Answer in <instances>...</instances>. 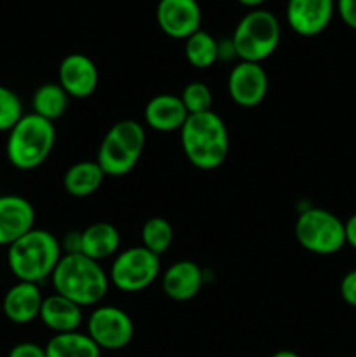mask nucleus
I'll return each mask as SVG.
<instances>
[{
    "label": "nucleus",
    "instance_id": "1",
    "mask_svg": "<svg viewBox=\"0 0 356 357\" xmlns=\"http://www.w3.org/2000/svg\"><path fill=\"white\" fill-rule=\"evenodd\" d=\"M49 279L54 293L80 307L100 305L110 288L108 272L82 253L63 255Z\"/></svg>",
    "mask_w": 356,
    "mask_h": 357
},
{
    "label": "nucleus",
    "instance_id": "2",
    "mask_svg": "<svg viewBox=\"0 0 356 357\" xmlns=\"http://www.w3.org/2000/svg\"><path fill=\"white\" fill-rule=\"evenodd\" d=\"M180 143L185 157L201 171L218 169L229 153V131L223 119L213 110L188 115L181 126Z\"/></svg>",
    "mask_w": 356,
    "mask_h": 357
},
{
    "label": "nucleus",
    "instance_id": "3",
    "mask_svg": "<svg viewBox=\"0 0 356 357\" xmlns=\"http://www.w3.org/2000/svg\"><path fill=\"white\" fill-rule=\"evenodd\" d=\"M58 237L44 229H31L7 248V265L17 281L40 284L51 278L61 258Z\"/></svg>",
    "mask_w": 356,
    "mask_h": 357
},
{
    "label": "nucleus",
    "instance_id": "4",
    "mask_svg": "<svg viewBox=\"0 0 356 357\" xmlns=\"http://www.w3.org/2000/svg\"><path fill=\"white\" fill-rule=\"evenodd\" d=\"M54 143V122L45 121L35 114H24L7 132V160L20 171H34L49 159Z\"/></svg>",
    "mask_w": 356,
    "mask_h": 357
},
{
    "label": "nucleus",
    "instance_id": "5",
    "mask_svg": "<svg viewBox=\"0 0 356 357\" xmlns=\"http://www.w3.org/2000/svg\"><path fill=\"white\" fill-rule=\"evenodd\" d=\"M147 132L143 124L133 119L115 122L98 146L96 162L105 176H124L131 173L145 150Z\"/></svg>",
    "mask_w": 356,
    "mask_h": 357
},
{
    "label": "nucleus",
    "instance_id": "6",
    "mask_svg": "<svg viewBox=\"0 0 356 357\" xmlns=\"http://www.w3.org/2000/svg\"><path fill=\"white\" fill-rule=\"evenodd\" d=\"M281 40V26L271 10L251 9L234 28L230 42L239 61L262 63L274 54Z\"/></svg>",
    "mask_w": 356,
    "mask_h": 357
},
{
    "label": "nucleus",
    "instance_id": "7",
    "mask_svg": "<svg viewBox=\"0 0 356 357\" xmlns=\"http://www.w3.org/2000/svg\"><path fill=\"white\" fill-rule=\"evenodd\" d=\"M295 239L309 253L330 257L346 246L344 222L325 208H307L295 222Z\"/></svg>",
    "mask_w": 356,
    "mask_h": 357
},
{
    "label": "nucleus",
    "instance_id": "8",
    "mask_svg": "<svg viewBox=\"0 0 356 357\" xmlns=\"http://www.w3.org/2000/svg\"><path fill=\"white\" fill-rule=\"evenodd\" d=\"M161 274V257L143 246L126 248L114 258L108 279L122 293H138L149 288Z\"/></svg>",
    "mask_w": 356,
    "mask_h": 357
},
{
    "label": "nucleus",
    "instance_id": "9",
    "mask_svg": "<svg viewBox=\"0 0 356 357\" xmlns=\"http://www.w3.org/2000/svg\"><path fill=\"white\" fill-rule=\"evenodd\" d=\"M87 331L101 351H121L135 335V324L126 310L115 305H98L87 317Z\"/></svg>",
    "mask_w": 356,
    "mask_h": 357
},
{
    "label": "nucleus",
    "instance_id": "10",
    "mask_svg": "<svg viewBox=\"0 0 356 357\" xmlns=\"http://www.w3.org/2000/svg\"><path fill=\"white\" fill-rule=\"evenodd\" d=\"M202 13L198 0H159L156 21L164 35L177 40H187L201 30Z\"/></svg>",
    "mask_w": 356,
    "mask_h": 357
},
{
    "label": "nucleus",
    "instance_id": "11",
    "mask_svg": "<svg viewBox=\"0 0 356 357\" xmlns=\"http://www.w3.org/2000/svg\"><path fill=\"white\" fill-rule=\"evenodd\" d=\"M269 79L260 63L237 61L227 77V93L230 100L243 108L257 107L264 101Z\"/></svg>",
    "mask_w": 356,
    "mask_h": 357
},
{
    "label": "nucleus",
    "instance_id": "12",
    "mask_svg": "<svg viewBox=\"0 0 356 357\" xmlns=\"http://www.w3.org/2000/svg\"><path fill=\"white\" fill-rule=\"evenodd\" d=\"M335 14V0H288L286 21L300 37L323 33Z\"/></svg>",
    "mask_w": 356,
    "mask_h": 357
},
{
    "label": "nucleus",
    "instance_id": "13",
    "mask_svg": "<svg viewBox=\"0 0 356 357\" xmlns=\"http://www.w3.org/2000/svg\"><path fill=\"white\" fill-rule=\"evenodd\" d=\"M98 66L89 56L72 52L65 56L58 68V84L70 98L86 100L98 87Z\"/></svg>",
    "mask_w": 356,
    "mask_h": 357
},
{
    "label": "nucleus",
    "instance_id": "14",
    "mask_svg": "<svg viewBox=\"0 0 356 357\" xmlns=\"http://www.w3.org/2000/svg\"><path fill=\"white\" fill-rule=\"evenodd\" d=\"M31 229H35L31 202L17 194L0 195V246L9 248Z\"/></svg>",
    "mask_w": 356,
    "mask_h": 357
},
{
    "label": "nucleus",
    "instance_id": "15",
    "mask_svg": "<svg viewBox=\"0 0 356 357\" xmlns=\"http://www.w3.org/2000/svg\"><path fill=\"white\" fill-rule=\"evenodd\" d=\"M42 302H44V296L38 284L17 281L3 295V316L14 324H30L38 319Z\"/></svg>",
    "mask_w": 356,
    "mask_h": 357
},
{
    "label": "nucleus",
    "instance_id": "16",
    "mask_svg": "<svg viewBox=\"0 0 356 357\" xmlns=\"http://www.w3.org/2000/svg\"><path fill=\"white\" fill-rule=\"evenodd\" d=\"M202 271L195 261L178 260L164 271L161 282L168 298L175 302H188L195 298L202 288Z\"/></svg>",
    "mask_w": 356,
    "mask_h": 357
},
{
    "label": "nucleus",
    "instance_id": "17",
    "mask_svg": "<svg viewBox=\"0 0 356 357\" xmlns=\"http://www.w3.org/2000/svg\"><path fill=\"white\" fill-rule=\"evenodd\" d=\"M188 114L177 94H157L150 98L143 110V121L150 129L159 132L180 131Z\"/></svg>",
    "mask_w": 356,
    "mask_h": 357
},
{
    "label": "nucleus",
    "instance_id": "18",
    "mask_svg": "<svg viewBox=\"0 0 356 357\" xmlns=\"http://www.w3.org/2000/svg\"><path fill=\"white\" fill-rule=\"evenodd\" d=\"M38 319L54 335L79 331L84 319L82 307L58 293H52V295L44 296Z\"/></svg>",
    "mask_w": 356,
    "mask_h": 357
},
{
    "label": "nucleus",
    "instance_id": "19",
    "mask_svg": "<svg viewBox=\"0 0 356 357\" xmlns=\"http://www.w3.org/2000/svg\"><path fill=\"white\" fill-rule=\"evenodd\" d=\"M121 248V234L112 223L96 222L79 232V248L77 253L86 255L87 258L101 261L119 253Z\"/></svg>",
    "mask_w": 356,
    "mask_h": 357
},
{
    "label": "nucleus",
    "instance_id": "20",
    "mask_svg": "<svg viewBox=\"0 0 356 357\" xmlns=\"http://www.w3.org/2000/svg\"><path fill=\"white\" fill-rule=\"evenodd\" d=\"M105 173L96 160H80L72 164L63 176V187L72 197L84 199L101 187Z\"/></svg>",
    "mask_w": 356,
    "mask_h": 357
},
{
    "label": "nucleus",
    "instance_id": "21",
    "mask_svg": "<svg viewBox=\"0 0 356 357\" xmlns=\"http://www.w3.org/2000/svg\"><path fill=\"white\" fill-rule=\"evenodd\" d=\"M45 357H101V349L87 333H56L45 345Z\"/></svg>",
    "mask_w": 356,
    "mask_h": 357
},
{
    "label": "nucleus",
    "instance_id": "22",
    "mask_svg": "<svg viewBox=\"0 0 356 357\" xmlns=\"http://www.w3.org/2000/svg\"><path fill=\"white\" fill-rule=\"evenodd\" d=\"M68 101L70 96L58 82H45L38 86L31 96V114L54 122L65 115Z\"/></svg>",
    "mask_w": 356,
    "mask_h": 357
},
{
    "label": "nucleus",
    "instance_id": "23",
    "mask_svg": "<svg viewBox=\"0 0 356 357\" xmlns=\"http://www.w3.org/2000/svg\"><path fill=\"white\" fill-rule=\"evenodd\" d=\"M184 54L194 68H209L220 59V42L209 31L198 30L185 40Z\"/></svg>",
    "mask_w": 356,
    "mask_h": 357
},
{
    "label": "nucleus",
    "instance_id": "24",
    "mask_svg": "<svg viewBox=\"0 0 356 357\" xmlns=\"http://www.w3.org/2000/svg\"><path fill=\"white\" fill-rule=\"evenodd\" d=\"M173 243V227L163 216H152L142 227V246L161 257Z\"/></svg>",
    "mask_w": 356,
    "mask_h": 357
},
{
    "label": "nucleus",
    "instance_id": "25",
    "mask_svg": "<svg viewBox=\"0 0 356 357\" xmlns=\"http://www.w3.org/2000/svg\"><path fill=\"white\" fill-rule=\"evenodd\" d=\"M180 100L188 115L205 114V112L212 110L213 94L212 89L205 82L194 80V82H188L184 87V91L180 94Z\"/></svg>",
    "mask_w": 356,
    "mask_h": 357
},
{
    "label": "nucleus",
    "instance_id": "26",
    "mask_svg": "<svg viewBox=\"0 0 356 357\" xmlns=\"http://www.w3.org/2000/svg\"><path fill=\"white\" fill-rule=\"evenodd\" d=\"M23 115L20 96L10 87L0 84V132H9Z\"/></svg>",
    "mask_w": 356,
    "mask_h": 357
},
{
    "label": "nucleus",
    "instance_id": "27",
    "mask_svg": "<svg viewBox=\"0 0 356 357\" xmlns=\"http://www.w3.org/2000/svg\"><path fill=\"white\" fill-rule=\"evenodd\" d=\"M339 293H341V298L344 300L346 305L356 309V268L346 272L344 278L341 279V284H339Z\"/></svg>",
    "mask_w": 356,
    "mask_h": 357
},
{
    "label": "nucleus",
    "instance_id": "28",
    "mask_svg": "<svg viewBox=\"0 0 356 357\" xmlns=\"http://www.w3.org/2000/svg\"><path fill=\"white\" fill-rule=\"evenodd\" d=\"M335 10L346 26L356 30V0H335Z\"/></svg>",
    "mask_w": 356,
    "mask_h": 357
},
{
    "label": "nucleus",
    "instance_id": "29",
    "mask_svg": "<svg viewBox=\"0 0 356 357\" xmlns=\"http://www.w3.org/2000/svg\"><path fill=\"white\" fill-rule=\"evenodd\" d=\"M7 357H45V347L35 342H21L10 349Z\"/></svg>",
    "mask_w": 356,
    "mask_h": 357
},
{
    "label": "nucleus",
    "instance_id": "30",
    "mask_svg": "<svg viewBox=\"0 0 356 357\" xmlns=\"http://www.w3.org/2000/svg\"><path fill=\"white\" fill-rule=\"evenodd\" d=\"M344 232H346V244L356 250V213L349 216L344 222Z\"/></svg>",
    "mask_w": 356,
    "mask_h": 357
},
{
    "label": "nucleus",
    "instance_id": "31",
    "mask_svg": "<svg viewBox=\"0 0 356 357\" xmlns=\"http://www.w3.org/2000/svg\"><path fill=\"white\" fill-rule=\"evenodd\" d=\"M237 2L241 3V6L248 7V9H260L262 3H265L267 0H237Z\"/></svg>",
    "mask_w": 356,
    "mask_h": 357
},
{
    "label": "nucleus",
    "instance_id": "32",
    "mask_svg": "<svg viewBox=\"0 0 356 357\" xmlns=\"http://www.w3.org/2000/svg\"><path fill=\"white\" fill-rule=\"evenodd\" d=\"M271 357H300V356L297 354V352H293V351H288V349H283V351H278V352H274V354H272Z\"/></svg>",
    "mask_w": 356,
    "mask_h": 357
}]
</instances>
